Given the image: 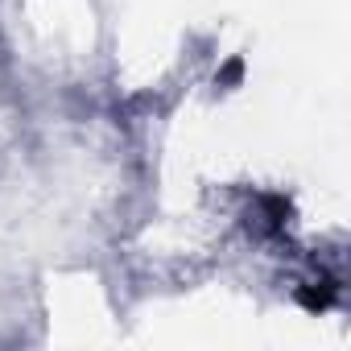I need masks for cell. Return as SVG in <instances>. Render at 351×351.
I'll return each instance as SVG.
<instances>
[{
    "label": "cell",
    "mask_w": 351,
    "mask_h": 351,
    "mask_svg": "<svg viewBox=\"0 0 351 351\" xmlns=\"http://www.w3.org/2000/svg\"><path fill=\"white\" fill-rule=\"evenodd\" d=\"M240 71H244V62H240V58H236V62H228V71L219 75V83H236V79H240Z\"/></svg>",
    "instance_id": "cell-1"
}]
</instances>
